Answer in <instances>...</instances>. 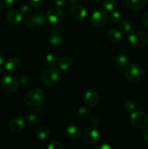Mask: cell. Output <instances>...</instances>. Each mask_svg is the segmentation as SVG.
Segmentation results:
<instances>
[{
  "label": "cell",
  "instance_id": "cell-6",
  "mask_svg": "<svg viewBox=\"0 0 148 149\" xmlns=\"http://www.w3.org/2000/svg\"><path fill=\"white\" fill-rule=\"evenodd\" d=\"M130 122L136 128H143L148 124V116L140 111H133L130 116Z\"/></svg>",
  "mask_w": 148,
  "mask_h": 149
},
{
  "label": "cell",
  "instance_id": "cell-30",
  "mask_svg": "<svg viewBox=\"0 0 148 149\" xmlns=\"http://www.w3.org/2000/svg\"><path fill=\"white\" fill-rule=\"evenodd\" d=\"M48 149H63L64 146L61 143L58 141H52L47 146Z\"/></svg>",
  "mask_w": 148,
  "mask_h": 149
},
{
  "label": "cell",
  "instance_id": "cell-18",
  "mask_svg": "<svg viewBox=\"0 0 148 149\" xmlns=\"http://www.w3.org/2000/svg\"><path fill=\"white\" fill-rule=\"evenodd\" d=\"M64 36L59 32H52L49 36V42L54 46H59L63 42Z\"/></svg>",
  "mask_w": 148,
  "mask_h": 149
},
{
  "label": "cell",
  "instance_id": "cell-15",
  "mask_svg": "<svg viewBox=\"0 0 148 149\" xmlns=\"http://www.w3.org/2000/svg\"><path fill=\"white\" fill-rule=\"evenodd\" d=\"M107 38L110 42L113 44H118L123 39V35L120 31L116 29H110L107 33Z\"/></svg>",
  "mask_w": 148,
  "mask_h": 149
},
{
  "label": "cell",
  "instance_id": "cell-12",
  "mask_svg": "<svg viewBox=\"0 0 148 149\" xmlns=\"http://www.w3.org/2000/svg\"><path fill=\"white\" fill-rule=\"evenodd\" d=\"M7 20L11 24H18L23 20V13L17 10H12L7 14Z\"/></svg>",
  "mask_w": 148,
  "mask_h": 149
},
{
  "label": "cell",
  "instance_id": "cell-36",
  "mask_svg": "<svg viewBox=\"0 0 148 149\" xmlns=\"http://www.w3.org/2000/svg\"><path fill=\"white\" fill-rule=\"evenodd\" d=\"M55 1V4L58 7H62L66 4L67 0H54Z\"/></svg>",
  "mask_w": 148,
  "mask_h": 149
},
{
  "label": "cell",
  "instance_id": "cell-21",
  "mask_svg": "<svg viewBox=\"0 0 148 149\" xmlns=\"http://www.w3.org/2000/svg\"><path fill=\"white\" fill-rule=\"evenodd\" d=\"M119 28H120V30L122 33H128L131 30L132 24L129 20H124L120 22V25H119Z\"/></svg>",
  "mask_w": 148,
  "mask_h": 149
},
{
  "label": "cell",
  "instance_id": "cell-7",
  "mask_svg": "<svg viewBox=\"0 0 148 149\" xmlns=\"http://www.w3.org/2000/svg\"><path fill=\"white\" fill-rule=\"evenodd\" d=\"M108 15L104 10H97L93 13L91 17V24L95 28H100L104 26L107 21Z\"/></svg>",
  "mask_w": 148,
  "mask_h": 149
},
{
  "label": "cell",
  "instance_id": "cell-20",
  "mask_svg": "<svg viewBox=\"0 0 148 149\" xmlns=\"http://www.w3.org/2000/svg\"><path fill=\"white\" fill-rule=\"evenodd\" d=\"M50 135V130L46 127H40L36 131V135L39 139L45 140Z\"/></svg>",
  "mask_w": 148,
  "mask_h": 149
},
{
  "label": "cell",
  "instance_id": "cell-31",
  "mask_svg": "<svg viewBox=\"0 0 148 149\" xmlns=\"http://www.w3.org/2000/svg\"><path fill=\"white\" fill-rule=\"evenodd\" d=\"M15 2V0H0V7L1 8H8L11 7Z\"/></svg>",
  "mask_w": 148,
  "mask_h": 149
},
{
  "label": "cell",
  "instance_id": "cell-23",
  "mask_svg": "<svg viewBox=\"0 0 148 149\" xmlns=\"http://www.w3.org/2000/svg\"><path fill=\"white\" fill-rule=\"evenodd\" d=\"M35 20V25L38 26H44L46 23V17L41 12H38L35 14V16L33 17Z\"/></svg>",
  "mask_w": 148,
  "mask_h": 149
},
{
  "label": "cell",
  "instance_id": "cell-5",
  "mask_svg": "<svg viewBox=\"0 0 148 149\" xmlns=\"http://www.w3.org/2000/svg\"><path fill=\"white\" fill-rule=\"evenodd\" d=\"M129 42L134 47H142L148 42V35L142 31H134L129 35Z\"/></svg>",
  "mask_w": 148,
  "mask_h": 149
},
{
  "label": "cell",
  "instance_id": "cell-25",
  "mask_svg": "<svg viewBox=\"0 0 148 149\" xmlns=\"http://www.w3.org/2000/svg\"><path fill=\"white\" fill-rule=\"evenodd\" d=\"M45 61H46V63L49 66L53 67L54 65H56L57 63V57L53 53H49L45 58Z\"/></svg>",
  "mask_w": 148,
  "mask_h": 149
},
{
  "label": "cell",
  "instance_id": "cell-26",
  "mask_svg": "<svg viewBox=\"0 0 148 149\" xmlns=\"http://www.w3.org/2000/svg\"><path fill=\"white\" fill-rule=\"evenodd\" d=\"M90 114V111L86 107H81L78 111V116L81 119H85L89 117Z\"/></svg>",
  "mask_w": 148,
  "mask_h": 149
},
{
  "label": "cell",
  "instance_id": "cell-40",
  "mask_svg": "<svg viewBox=\"0 0 148 149\" xmlns=\"http://www.w3.org/2000/svg\"><path fill=\"white\" fill-rule=\"evenodd\" d=\"M91 124L92 126H94V127H97V125H98L99 124V120L97 118H93L92 119H91Z\"/></svg>",
  "mask_w": 148,
  "mask_h": 149
},
{
  "label": "cell",
  "instance_id": "cell-19",
  "mask_svg": "<svg viewBox=\"0 0 148 149\" xmlns=\"http://www.w3.org/2000/svg\"><path fill=\"white\" fill-rule=\"evenodd\" d=\"M126 4L130 10L136 11L145 7L146 0H126Z\"/></svg>",
  "mask_w": 148,
  "mask_h": 149
},
{
  "label": "cell",
  "instance_id": "cell-14",
  "mask_svg": "<svg viewBox=\"0 0 148 149\" xmlns=\"http://www.w3.org/2000/svg\"><path fill=\"white\" fill-rule=\"evenodd\" d=\"M66 134L71 139L77 140L81 137V130L78 125H69L66 129Z\"/></svg>",
  "mask_w": 148,
  "mask_h": 149
},
{
  "label": "cell",
  "instance_id": "cell-38",
  "mask_svg": "<svg viewBox=\"0 0 148 149\" xmlns=\"http://www.w3.org/2000/svg\"><path fill=\"white\" fill-rule=\"evenodd\" d=\"M142 136L147 143H148V127L145 128L142 132Z\"/></svg>",
  "mask_w": 148,
  "mask_h": 149
},
{
  "label": "cell",
  "instance_id": "cell-22",
  "mask_svg": "<svg viewBox=\"0 0 148 149\" xmlns=\"http://www.w3.org/2000/svg\"><path fill=\"white\" fill-rule=\"evenodd\" d=\"M102 7L107 11H113L117 7L116 0H104L102 2Z\"/></svg>",
  "mask_w": 148,
  "mask_h": 149
},
{
  "label": "cell",
  "instance_id": "cell-24",
  "mask_svg": "<svg viewBox=\"0 0 148 149\" xmlns=\"http://www.w3.org/2000/svg\"><path fill=\"white\" fill-rule=\"evenodd\" d=\"M115 63L119 67H125L129 63V58L125 55H118L115 58Z\"/></svg>",
  "mask_w": 148,
  "mask_h": 149
},
{
  "label": "cell",
  "instance_id": "cell-9",
  "mask_svg": "<svg viewBox=\"0 0 148 149\" xmlns=\"http://www.w3.org/2000/svg\"><path fill=\"white\" fill-rule=\"evenodd\" d=\"M99 137H100V134H99L98 130L96 127L92 126V125L87 128L85 132V135H84L85 141H86L87 143L91 144V145L95 144L98 141Z\"/></svg>",
  "mask_w": 148,
  "mask_h": 149
},
{
  "label": "cell",
  "instance_id": "cell-28",
  "mask_svg": "<svg viewBox=\"0 0 148 149\" xmlns=\"http://www.w3.org/2000/svg\"><path fill=\"white\" fill-rule=\"evenodd\" d=\"M109 18L111 20L112 22H114V23H117L121 18V15L119 12L118 11H113L110 12V13L109 14Z\"/></svg>",
  "mask_w": 148,
  "mask_h": 149
},
{
  "label": "cell",
  "instance_id": "cell-17",
  "mask_svg": "<svg viewBox=\"0 0 148 149\" xmlns=\"http://www.w3.org/2000/svg\"><path fill=\"white\" fill-rule=\"evenodd\" d=\"M73 65V60L70 56H63L57 61L58 68L62 71H67Z\"/></svg>",
  "mask_w": 148,
  "mask_h": 149
},
{
  "label": "cell",
  "instance_id": "cell-3",
  "mask_svg": "<svg viewBox=\"0 0 148 149\" xmlns=\"http://www.w3.org/2000/svg\"><path fill=\"white\" fill-rule=\"evenodd\" d=\"M60 79V73L56 68H49L43 71L41 76V81L43 84L50 87L56 84Z\"/></svg>",
  "mask_w": 148,
  "mask_h": 149
},
{
  "label": "cell",
  "instance_id": "cell-1",
  "mask_svg": "<svg viewBox=\"0 0 148 149\" xmlns=\"http://www.w3.org/2000/svg\"><path fill=\"white\" fill-rule=\"evenodd\" d=\"M125 76L131 82H139L145 78V71L143 67L139 64H131L125 70Z\"/></svg>",
  "mask_w": 148,
  "mask_h": 149
},
{
  "label": "cell",
  "instance_id": "cell-8",
  "mask_svg": "<svg viewBox=\"0 0 148 149\" xmlns=\"http://www.w3.org/2000/svg\"><path fill=\"white\" fill-rule=\"evenodd\" d=\"M64 13L59 7H54L49 9L46 13V19L52 24L59 23L63 20Z\"/></svg>",
  "mask_w": 148,
  "mask_h": 149
},
{
  "label": "cell",
  "instance_id": "cell-2",
  "mask_svg": "<svg viewBox=\"0 0 148 149\" xmlns=\"http://www.w3.org/2000/svg\"><path fill=\"white\" fill-rule=\"evenodd\" d=\"M45 93L41 89L33 88L31 89L26 94L25 97V102L26 104L31 107L40 106L45 100Z\"/></svg>",
  "mask_w": 148,
  "mask_h": 149
},
{
  "label": "cell",
  "instance_id": "cell-37",
  "mask_svg": "<svg viewBox=\"0 0 148 149\" xmlns=\"http://www.w3.org/2000/svg\"><path fill=\"white\" fill-rule=\"evenodd\" d=\"M5 59H6L5 54H4L3 52H1V51H0V66L2 65L4 63V62H5Z\"/></svg>",
  "mask_w": 148,
  "mask_h": 149
},
{
  "label": "cell",
  "instance_id": "cell-29",
  "mask_svg": "<svg viewBox=\"0 0 148 149\" xmlns=\"http://www.w3.org/2000/svg\"><path fill=\"white\" fill-rule=\"evenodd\" d=\"M124 108L126 109V111L128 112H133L134 111V110L136 109V104L134 103V102L132 101V100H128L124 104Z\"/></svg>",
  "mask_w": 148,
  "mask_h": 149
},
{
  "label": "cell",
  "instance_id": "cell-13",
  "mask_svg": "<svg viewBox=\"0 0 148 149\" xmlns=\"http://www.w3.org/2000/svg\"><path fill=\"white\" fill-rule=\"evenodd\" d=\"M25 121L22 118H14L9 123V127L12 132H19L25 127Z\"/></svg>",
  "mask_w": 148,
  "mask_h": 149
},
{
  "label": "cell",
  "instance_id": "cell-4",
  "mask_svg": "<svg viewBox=\"0 0 148 149\" xmlns=\"http://www.w3.org/2000/svg\"><path fill=\"white\" fill-rule=\"evenodd\" d=\"M1 85L7 93H14L18 89V80L12 74H8L1 79Z\"/></svg>",
  "mask_w": 148,
  "mask_h": 149
},
{
  "label": "cell",
  "instance_id": "cell-27",
  "mask_svg": "<svg viewBox=\"0 0 148 149\" xmlns=\"http://www.w3.org/2000/svg\"><path fill=\"white\" fill-rule=\"evenodd\" d=\"M26 122L30 127H35L39 124V118L33 114H30L26 118Z\"/></svg>",
  "mask_w": 148,
  "mask_h": 149
},
{
  "label": "cell",
  "instance_id": "cell-41",
  "mask_svg": "<svg viewBox=\"0 0 148 149\" xmlns=\"http://www.w3.org/2000/svg\"><path fill=\"white\" fill-rule=\"evenodd\" d=\"M78 0H69L70 2H71V4H76V3L78 2Z\"/></svg>",
  "mask_w": 148,
  "mask_h": 149
},
{
  "label": "cell",
  "instance_id": "cell-10",
  "mask_svg": "<svg viewBox=\"0 0 148 149\" xmlns=\"http://www.w3.org/2000/svg\"><path fill=\"white\" fill-rule=\"evenodd\" d=\"M100 101L99 93L94 90H90L86 92L85 95V102L89 107L94 108L98 105Z\"/></svg>",
  "mask_w": 148,
  "mask_h": 149
},
{
  "label": "cell",
  "instance_id": "cell-35",
  "mask_svg": "<svg viewBox=\"0 0 148 149\" xmlns=\"http://www.w3.org/2000/svg\"><path fill=\"white\" fill-rule=\"evenodd\" d=\"M30 8L29 6L28 5H23V7H21V13L24 15H27L28 13H30Z\"/></svg>",
  "mask_w": 148,
  "mask_h": 149
},
{
  "label": "cell",
  "instance_id": "cell-33",
  "mask_svg": "<svg viewBox=\"0 0 148 149\" xmlns=\"http://www.w3.org/2000/svg\"><path fill=\"white\" fill-rule=\"evenodd\" d=\"M29 1L32 7L35 8H39L44 3V0H29Z\"/></svg>",
  "mask_w": 148,
  "mask_h": 149
},
{
  "label": "cell",
  "instance_id": "cell-16",
  "mask_svg": "<svg viewBox=\"0 0 148 149\" xmlns=\"http://www.w3.org/2000/svg\"><path fill=\"white\" fill-rule=\"evenodd\" d=\"M71 13L73 17L76 20H83L86 16V11L81 5H74L71 8Z\"/></svg>",
  "mask_w": 148,
  "mask_h": 149
},
{
  "label": "cell",
  "instance_id": "cell-32",
  "mask_svg": "<svg viewBox=\"0 0 148 149\" xmlns=\"http://www.w3.org/2000/svg\"><path fill=\"white\" fill-rule=\"evenodd\" d=\"M24 23L25 25H26V26H27V27H33L35 25L34 18H33V17H28L25 20Z\"/></svg>",
  "mask_w": 148,
  "mask_h": 149
},
{
  "label": "cell",
  "instance_id": "cell-39",
  "mask_svg": "<svg viewBox=\"0 0 148 149\" xmlns=\"http://www.w3.org/2000/svg\"><path fill=\"white\" fill-rule=\"evenodd\" d=\"M112 147L110 146L107 145V144L104 143L102 145H100L99 146L97 147V149H111Z\"/></svg>",
  "mask_w": 148,
  "mask_h": 149
},
{
  "label": "cell",
  "instance_id": "cell-11",
  "mask_svg": "<svg viewBox=\"0 0 148 149\" xmlns=\"http://www.w3.org/2000/svg\"><path fill=\"white\" fill-rule=\"evenodd\" d=\"M22 65L21 61L18 58H13L9 60L7 62H6L4 68L7 72L10 73H15L20 69Z\"/></svg>",
  "mask_w": 148,
  "mask_h": 149
},
{
  "label": "cell",
  "instance_id": "cell-34",
  "mask_svg": "<svg viewBox=\"0 0 148 149\" xmlns=\"http://www.w3.org/2000/svg\"><path fill=\"white\" fill-rule=\"evenodd\" d=\"M142 22L144 26L148 29V13H145L142 17Z\"/></svg>",
  "mask_w": 148,
  "mask_h": 149
}]
</instances>
